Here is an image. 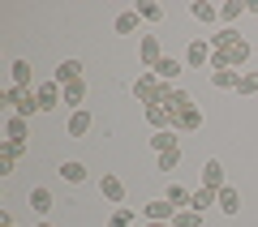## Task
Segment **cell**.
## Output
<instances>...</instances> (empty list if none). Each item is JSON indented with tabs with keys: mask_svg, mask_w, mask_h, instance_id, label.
<instances>
[{
	"mask_svg": "<svg viewBox=\"0 0 258 227\" xmlns=\"http://www.w3.org/2000/svg\"><path fill=\"white\" fill-rule=\"evenodd\" d=\"M151 73H155L159 82H168V86H176V77H181V73H185V64L176 60V56H164V60H159V64H155V69H151Z\"/></svg>",
	"mask_w": 258,
	"mask_h": 227,
	"instance_id": "9c48e42d",
	"label": "cell"
},
{
	"mask_svg": "<svg viewBox=\"0 0 258 227\" xmlns=\"http://www.w3.org/2000/svg\"><path fill=\"white\" fill-rule=\"evenodd\" d=\"M142 227H172V223H142Z\"/></svg>",
	"mask_w": 258,
	"mask_h": 227,
	"instance_id": "836d02e7",
	"label": "cell"
},
{
	"mask_svg": "<svg viewBox=\"0 0 258 227\" xmlns=\"http://www.w3.org/2000/svg\"><path fill=\"white\" fill-rule=\"evenodd\" d=\"M203 189H215V193L224 189V163L220 159H207L203 163Z\"/></svg>",
	"mask_w": 258,
	"mask_h": 227,
	"instance_id": "7c38bea8",
	"label": "cell"
},
{
	"mask_svg": "<svg viewBox=\"0 0 258 227\" xmlns=\"http://www.w3.org/2000/svg\"><path fill=\"white\" fill-rule=\"evenodd\" d=\"M237 39H241V30H232V26H220L211 39H207V43H211L215 52H224V47H228V43H237Z\"/></svg>",
	"mask_w": 258,
	"mask_h": 227,
	"instance_id": "7402d4cb",
	"label": "cell"
},
{
	"mask_svg": "<svg viewBox=\"0 0 258 227\" xmlns=\"http://www.w3.org/2000/svg\"><path fill=\"white\" fill-rule=\"evenodd\" d=\"M211 52H215V47H211ZM249 56H254V47H249L245 43V35H241L237 39V43H228V47H224V64H228V69H245V60H249Z\"/></svg>",
	"mask_w": 258,
	"mask_h": 227,
	"instance_id": "7a4b0ae2",
	"label": "cell"
},
{
	"mask_svg": "<svg viewBox=\"0 0 258 227\" xmlns=\"http://www.w3.org/2000/svg\"><path fill=\"white\" fill-rule=\"evenodd\" d=\"M0 103H9V107H13V116H22V120H30V116L39 111L35 90H18V86H5V90H0Z\"/></svg>",
	"mask_w": 258,
	"mask_h": 227,
	"instance_id": "6da1fadb",
	"label": "cell"
},
{
	"mask_svg": "<svg viewBox=\"0 0 258 227\" xmlns=\"http://www.w3.org/2000/svg\"><path fill=\"white\" fill-rule=\"evenodd\" d=\"M147 120H151V129H155V133L172 129V111H168V107H159V103H151V107H147Z\"/></svg>",
	"mask_w": 258,
	"mask_h": 227,
	"instance_id": "9a60e30c",
	"label": "cell"
},
{
	"mask_svg": "<svg viewBox=\"0 0 258 227\" xmlns=\"http://www.w3.org/2000/svg\"><path fill=\"white\" fill-rule=\"evenodd\" d=\"M99 197L112 201V206H120V201H125V184H120V176H112V172L99 176Z\"/></svg>",
	"mask_w": 258,
	"mask_h": 227,
	"instance_id": "8992f818",
	"label": "cell"
},
{
	"mask_svg": "<svg viewBox=\"0 0 258 227\" xmlns=\"http://www.w3.org/2000/svg\"><path fill=\"white\" fill-rule=\"evenodd\" d=\"M159 60H164L159 39H155V35H142V39H138V64H142V69H155Z\"/></svg>",
	"mask_w": 258,
	"mask_h": 227,
	"instance_id": "3957f363",
	"label": "cell"
},
{
	"mask_svg": "<svg viewBox=\"0 0 258 227\" xmlns=\"http://www.w3.org/2000/svg\"><path fill=\"white\" fill-rule=\"evenodd\" d=\"M112 30H116V35H134V30H138V13H134V9H125L116 22H112Z\"/></svg>",
	"mask_w": 258,
	"mask_h": 227,
	"instance_id": "4316f807",
	"label": "cell"
},
{
	"mask_svg": "<svg viewBox=\"0 0 258 227\" xmlns=\"http://www.w3.org/2000/svg\"><path fill=\"white\" fill-rule=\"evenodd\" d=\"M241 13H245V5H241V0H224V5H220V18H224V22H237Z\"/></svg>",
	"mask_w": 258,
	"mask_h": 227,
	"instance_id": "1f68e13d",
	"label": "cell"
},
{
	"mask_svg": "<svg viewBox=\"0 0 258 227\" xmlns=\"http://www.w3.org/2000/svg\"><path fill=\"white\" fill-rule=\"evenodd\" d=\"M241 94H258V69H249V73H241V86H237Z\"/></svg>",
	"mask_w": 258,
	"mask_h": 227,
	"instance_id": "d6a6232c",
	"label": "cell"
},
{
	"mask_svg": "<svg viewBox=\"0 0 258 227\" xmlns=\"http://www.w3.org/2000/svg\"><path fill=\"white\" fill-rule=\"evenodd\" d=\"M220 210H224V214H237V210H241V193L232 189V184L220 189Z\"/></svg>",
	"mask_w": 258,
	"mask_h": 227,
	"instance_id": "603a6c76",
	"label": "cell"
},
{
	"mask_svg": "<svg viewBox=\"0 0 258 227\" xmlns=\"http://www.w3.org/2000/svg\"><path fill=\"white\" fill-rule=\"evenodd\" d=\"M194 129H203V111H198V107L176 111V116H172V133H194Z\"/></svg>",
	"mask_w": 258,
	"mask_h": 227,
	"instance_id": "8fae6325",
	"label": "cell"
},
{
	"mask_svg": "<svg viewBox=\"0 0 258 227\" xmlns=\"http://www.w3.org/2000/svg\"><path fill=\"white\" fill-rule=\"evenodd\" d=\"M30 210H35V214H47V210H52V189L35 184V189H30Z\"/></svg>",
	"mask_w": 258,
	"mask_h": 227,
	"instance_id": "d6986e66",
	"label": "cell"
},
{
	"mask_svg": "<svg viewBox=\"0 0 258 227\" xmlns=\"http://www.w3.org/2000/svg\"><path fill=\"white\" fill-rule=\"evenodd\" d=\"M211 64V43L207 39H189V47H185V69H207Z\"/></svg>",
	"mask_w": 258,
	"mask_h": 227,
	"instance_id": "5b68a950",
	"label": "cell"
},
{
	"mask_svg": "<svg viewBox=\"0 0 258 227\" xmlns=\"http://www.w3.org/2000/svg\"><path fill=\"white\" fill-rule=\"evenodd\" d=\"M164 107L176 116V111H189V107H198V103H194V94H189V90H181V86H176V90H172V99H168Z\"/></svg>",
	"mask_w": 258,
	"mask_h": 227,
	"instance_id": "ffe728a7",
	"label": "cell"
},
{
	"mask_svg": "<svg viewBox=\"0 0 258 227\" xmlns=\"http://www.w3.org/2000/svg\"><path fill=\"white\" fill-rule=\"evenodd\" d=\"M155 163H159V172H164V176H172L176 163H181V146H176V150H168V155H159Z\"/></svg>",
	"mask_w": 258,
	"mask_h": 227,
	"instance_id": "f1b7e54d",
	"label": "cell"
},
{
	"mask_svg": "<svg viewBox=\"0 0 258 227\" xmlns=\"http://www.w3.org/2000/svg\"><path fill=\"white\" fill-rule=\"evenodd\" d=\"M9 73H13V86L18 90H35V69H30V60H13Z\"/></svg>",
	"mask_w": 258,
	"mask_h": 227,
	"instance_id": "30bf717a",
	"label": "cell"
},
{
	"mask_svg": "<svg viewBox=\"0 0 258 227\" xmlns=\"http://www.w3.org/2000/svg\"><path fill=\"white\" fill-rule=\"evenodd\" d=\"M164 197H168V201H172V206H176V210H189V197H194V193H189V189H185V184H168V193H164Z\"/></svg>",
	"mask_w": 258,
	"mask_h": 227,
	"instance_id": "484cf974",
	"label": "cell"
},
{
	"mask_svg": "<svg viewBox=\"0 0 258 227\" xmlns=\"http://www.w3.org/2000/svg\"><path fill=\"white\" fill-rule=\"evenodd\" d=\"M134 13H138L142 22H164V9H159L155 0H138V5H134Z\"/></svg>",
	"mask_w": 258,
	"mask_h": 227,
	"instance_id": "d4e9b609",
	"label": "cell"
},
{
	"mask_svg": "<svg viewBox=\"0 0 258 227\" xmlns=\"http://www.w3.org/2000/svg\"><path fill=\"white\" fill-rule=\"evenodd\" d=\"M35 99H39V111H52L56 103H64V90L56 82H43V86H35Z\"/></svg>",
	"mask_w": 258,
	"mask_h": 227,
	"instance_id": "52a82bcc",
	"label": "cell"
},
{
	"mask_svg": "<svg viewBox=\"0 0 258 227\" xmlns=\"http://www.w3.org/2000/svg\"><path fill=\"white\" fill-rule=\"evenodd\" d=\"M189 13H194V18H198V22H207V26H211V22L220 18V9H215L211 0H194V5H189Z\"/></svg>",
	"mask_w": 258,
	"mask_h": 227,
	"instance_id": "cb8c5ba5",
	"label": "cell"
},
{
	"mask_svg": "<svg viewBox=\"0 0 258 227\" xmlns=\"http://www.w3.org/2000/svg\"><path fill=\"white\" fill-rule=\"evenodd\" d=\"M35 227H52V223H35Z\"/></svg>",
	"mask_w": 258,
	"mask_h": 227,
	"instance_id": "d590c367",
	"label": "cell"
},
{
	"mask_svg": "<svg viewBox=\"0 0 258 227\" xmlns=\"http://www.w3.org/2000/svg\"><path fill=\"white\" fill-rule=\"evenodd\" d=\"M91 125H95L91 111L78 107V111H69V120H64V133H69V137H86V133H91Z\"/></svg>",
	"mask_w": 258,
	"mask_h": 227,
	"instance_id": "ba28073f",
	"label": "cell"
},
{
	"mask_svg": "<svg viewBox=\"0 0 258 227\" xmlns=\"http://www.w3.org/2000/svg\"><path fill=\"white\" fill-rule=\"evenodd\" d=\"M0 227H18V223H13V218H9V223H0Z\"/></svg>",
	"mask_w": 258,
	"mask_h": 227,
	"instance_id": "e575fe53",
	"label": "cell"
},
{
	"mask_svg": "<svg viewBox=\"0 0 258 227\" xmlns=\"http://www.w3.org/2000/svg\"><path fill=\"white\" fill-rule=\"evenodd\" d=\"M211 86H215V90H237V86H241V73L237 69H215L211 73Z\"/></svg>",
	"mask_w": 258,
	"mask_h": 227,
	"instance_id": "5bb4252c",
	"label": "cell"
},
{
	"mask_svg": "<svg viewBox=\"0 0 258 227\" xmlns=\"http://www.w3.org/2000/svg\"><path fill=\"white\" fill-rule=\"evenodd\" d=\"M5 142L26 146V120H22V116H9V120H5Z\"/></svg>",
	"mask_w": 258,
	"mask_h": 227,
	"instance_id": "e0dca14e",
	"label": "cell"
},
{
	"mask_svg": "<svg viewBox=\"0 0 258 227\" xmlns=\"http://www.w3.org/2000/svg\"><path fill=\"white\" fill-rule=\"evenodd\" d=\"M207 206H220V193L215 189H198L189 197V210H198V214H207Z\"/></svg>",
	"mask_w": 258,
	"mask_h": 227,
	"instance_id": "ac0fdd59",
	"label": "cell"
},
{
	"mask_svg": "<svg viewBox=\"0 0 258 227\" xmlns=\"http://www.w3.org/2000/svg\"><path fill=\"white\" fill-rule=\"evenodd\" d=\"M108 227H134V210L116 206V210H112V218H108Z\"/></svg>",
	"mask_w": 258,
	"mask_h": 227,
	"instance_id": "4dcf8cb0",
	"label": "cell"
},
{
	"mask_svg": "<svg viewBox=\"0 0 258 227\" xmlns=\"http://www.w3.org/2000/svg\"><path fill=\"white\" fill-rule=\"evenodd\" d=\"M56 176H60L64 184H82V180H86V167H82V163H74V159H69V163H60V172H56Z\"/></svg>",
	"mask_w": 258,
	"mask_h": 227,
	"instance_id": "44dd1931",
	"label": "cell"
},
{
	"mask_svg": "<svg viewBox=\"0 0 258 227\" xmlns=\"http://www.w3.org/2000/svg\"><path fill=\"white\" fill-rule=\"evenodd\" d=\"M142 218H147V223H172V218H176V206H172L168 197H155V201L142 206Z\"/></svg>",
	"mask_w": 258,
	"mask_h": 227,
	"instance_id": "277c9868",
	"label": "cell"
},
{
	"mask_svg": "<svg viewBox=\"0 0 258 227\" xmlns=\"http://www.w3.org/2000/svg\"><path fill=\"white\" fill-rule=\"evenodd\" d=\"M172 227H203V214H198V210H176Z\"/></svg>",
	"mask_w": 258,
	"mask_h": 227,
	"instance_id": "f546056e",
	"label": "cell"
},
{
	"mask_svg": "<svg viewBox=\"0 0 258 227\" xmlns=\"http://www.w3.org/2000/svg\"><path fill=\"white\" fill-rule=\"evenodd\" d=\"M78 77H82V60H60L52 82H56V86H69V82H78Z\"/></svg>",
	"mask_w": 258,
	"mask_h": 227,
	"instance_id": "4fadbf2b",
	"label": "cell"
},
{
	"mask_svg": "<svg viewBox=\"0 0 258 227\" xmlns=\"http://www.w3.org/2000/svg\"><path fill=\"white\" fill-rule=\"evenodd\" d=\"M151 146H155V155H168V150H176V133H172V129H164V133L151 137Z\"/></svg>",
	"mask_w": 258,
	"mask_h": 227,
	"instance_id": "83f0119b",
	"label": "cell"
},
{
	"mask_svg": "<svg viewBox=\"0 0 258 227\" xmlns=\"http://www.w3.org/2000/svg\"><path fill=\"white\" fill-rule=\"evenodd\" d=\"M64 90V103H69V111H78L82 107V99H86V82L78 77V82H69V86H60Z\"/></svg>",
	"mask_w": 258,
	"mask_h": 227,
	"instance_id": "2e32d148",
	"label": "cell"
}]
</instances>
